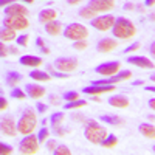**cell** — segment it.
<instances>
[{"label":"cell","instance_id":"obj_10","mask_svg":"<svg viewBox=\"0 0 155 155\" xmlns=\"http://www.w3.org/2000/svg\"><path fill=\"white\" fill-rule=\"evenodd\" d=\"M54 67L64 73H70L78 68V61L74 58H58L54 61Z\"/></svg>","mask_w":155,"mask_h":155},{"label":"cell","instance_id":"obj_41","mask_svg":"<svg viewBox=\"0 0 155 155\" xmlns=\"http://www.w3.org/2000/svg\"><path fill=\"white\" fill-rule=\"evenodd\" d=\"M0 109H2V110H6L8 109V101L3 96H0Z\"/></svg>","mask_w":155,"mask_h":155},{"label":"cell","instance_id":"obj_22","mask_svg":"<svg viewBox=\"0 0 155 155\" xmlns=\"http://www.w3.org/2000/svg\"><path fill=\"white\" fill-rule=\"evenodd\" d=\"M22 79H23V76H22L20 73H17V71H8V73H6V78H5L6 85H9V87H12V88H14Z\"/></svg>","mask_w":155,"mask_h":155},{"label":"cell","instance_id":"obj_26","mask_svg":"<svg viewBox=\"0 0 155 155\" xmlns=\"http://www.w3.org/2000/svg\"><path fill=\"white\" fill-rule=\"evenodd\" d=\"M101 121L106 123V124H110V126H123L124 124V121L120 118V116H113V115H102Z\"/></svg>","mask_w":155,"mask_h":155},{"label":"cell","instance_id":"obj_7","mask_svg":"<svg viewBox=\"0 0 155 155\" xmlns=\"http://www.w3.org/2000/svg\"><path fill=\"white\" fill-rule=\"evenodd\" d=\"M28 19L27 17H17V16H6L3 19V27H9L16 31H22L28 28Z\"/></svg>","mask_w":155,"mask_h":155},{"label":"cell","instance_id":"obj_8","mask_svg":"<svg viewBox=\"0 0 155 155\" xmlns=\"http://www.w3.org/2000/svg\"><path fill=\"white\" fill-rule=\"evenodd\" d=\"M132 78V71L129 70H123V71H118V74H113V76H104V79H98V81H93L92 84L93 85H98V84H116V82H123V81H127Z\"/></svg>","mask_w":155,"mask_h":155},{"label":"cell","instance_id":"obj_12","mask_svg":"<svg viewBox=\"0 0 155 155\" xmlns=\"http://www.w3.org/2000/svg\"><path fill=\"white\" fill-rule=\"evenodd\" d=\"M88 6L95 9L96 12H107V11L113 9L115 0H90Z\"/></svg>","mask_w":155,"mask_h":155},{"label":"cell","instance_id":"obj_33","mask_svg":"<svg viewBox=\"0 0 155 155\" xmlns=\"http://www.w3.org/2000/svg\"><path fill=\"white\" fill-rule=\"evenodd\" d=\"M48 135H50V130H48L47 127H42L41 130H39V135H37V138H39V141H41V143H44V141H47Z\"/></svg>","mask_w":155,"mask_h":155},{"label":"cell","instance_id":"obj_28","mask_svg":"<svg viewBox=\"0 0 155 155\" xmlns=\"http://www.w3.org/2000/svg\"><path fill=\"white\" fill-rule=\"evenodd\" d=\"M64 120H65V115H64L62 112H56L50 116V123L53 127H58V126H62Z\"/></svg>","mask_w":155,"mask_h":155},{"label":"cell","instance_id":"obj_32","mask_svg":"<svg viewBox=\"0 0 155 155\" xmlns=\"http://www.w3.org/2000/svg\"><path fill=\"white\" fill-rule=\"evenodd\" d=\"M53 153H54V155H70V153H71V150H70L67 146L61 144V146H58V147L53 150Z\"/></svg>","mask_w":155,"mask_h":155},{"label":"cell","instance_id":"obj_24","mask_svg":"<svg viewBox=\"0 0 155 155\" xmlns=\"http://www.w3.org/2000/svg\"><path fill=\"white\" fill-rule=\"evenodd\" d=\"M0 37H2V42H11L17 39V34H16V30H12L9 27H3L2 31H0Z\"/></svg>","mask_w":155,"mask_h":155},{"label":"cell","instance_id":"obj_52","mask_svg":"<svg viewBox=\"0 0 155 155\" xmlns=\"http://www.w3.org/2000/svg\"><path fill=\"white\" fill-rule=\"evenodd\" d=\"M149 79H150L152 82H155V74H150V78H149Z\"/></svg>","mask_w":155,"mask_h":155},{"label":"cell","instance_id":"obj_49","mask_svg":"<svg viewBox=\"0 0 155 155\" xmlns=\"http://www.w3.org/2000/svg\"><path fill=\"white\" fill-rule=\"evenodd\" d=\"M67 2H68L70 5H76V3H79L81 0H67Z\"/></svg>","mask_w":155,"mask_h":155},{"label":"cell","instance_id":"obj_47","mask_svg":"<svg viewBox=\"0 0 155 155\" xmlns=\"http://www.w3.org/2000/svg\"><path fill=\"white\" fill-rule=\"evenodd\" d=\"M36 44H37L39 47H41V48H42V47H45V45H44V42H42V39H41V37H37V41H36Z\"/></svg>","mask_w":155,"mask_h":155},{"label":"cell","instance_id":"obj_4","mask_svg":"<svg viewBox=\"0 0 155 155\" xmlns=\"http://www.w3.org/2000/svg\"><path fill=\"white\" fill-rule=\"evenodd\" d=\"M88 36V30L87 27L81 23H70L64 30V37L70 39V41H85V37Z\"/></svg>","mask_w":155,"mask_h":155},{"label":"cell","instance_id":"obj_48","mask_svg":"<svg viewBox=\"0 0 155 155\" xmlns=\"http://www.w3.org/2000/svg\"><path fill=\"white\" fill-rule=\"evenodd\" d=\"M155 5V0H146V6H152Z\"/></svg>","mask_w":155,"mask_h":155},{"label":"cell","instance_id":"obj_17","mask_svg":"<svg viewBox=\"0 0 155 155\" xmlns=\"http://www.w3.org/2000/svg\"><path fill=\"white\" fill-rule=\"evenodd\" d=\"M25 92H27V95L33 99H39L47 93L45 88L42 85H39V84H27L25 85Z\"/></svg>","mask_w":155,"mask_h":155},{"label":"cell","instance_id":"obj_2","mask_svg":"<svg viewBox=\"0 0 155 155\" xmlns=\"http://www.w3.org/2000/svg\"><path fill=\"white\" fill-rule=\"evenodd\" d=\"M112 33L115 37H120L123 39V41H126V39H130L135 36L137 33V28H135V25L126 19V17H118L115 20V25H113V28H112Z\"/></svg>","mask_w":155,"mask_h":155},{"label":"cell","instance_id":"obj_46","mask_svg":"<svg viewBox=\"0 0 155 155\" xmlns=\"http://www.w3.org/2000/svg\"><path fill=\"white\" fill-rule=\"evenodd\" d=\"M147 104H149V107H150L152 110H155V98L149 99V102H147Z\"/></svg>","mask_w":155,"mask_h":155},{"label":"cell","instance_id":"obj_1","mask_svg":"<svg viewBox=\"0 0 155 155\" xmlns=\"http://www.w3.org/2000/svg\"><path fill=\"white\" fill-rule=\"evenodd\" d=\"M107 130L104 126H101L98 121H87V126L84 129V137L87 138V141L93 144H101L104 138L107 137Z\"/></svg>","mask_w":155,"mask_h":155},{"label":"cell","instance_id":"obj_31","mask_svg":"<svg viewBox=\"0 0 155 155\" xmlns=\"http://www.w3.org/2000/svg\"><path fill=\"white\" fill-rule=\"evenodd\" d=\"M27 96H28L27 92H23V90H20L17 87H14L11 90V98H14V99H25Z\"/></svg>","mask_w":155,"mask_h":155},{"label":"cell","instance_id":"obj_9","mask_svg":"<svg viewBox=\"0 0 155 155\" xmlns=\"http://www.w3.org/2000/svg\"><path fill=\"white\" fill-rule=\"evenodd\" d=\"M121 68V62H116V61H112V62H104L98 65L95 68V71L98 74H102V76H113L120 71Z\"/></svg>","mask_w":155,"mask_h":155},{"label":"cell","instance_id":"obj_51","mask_svg":"<svg viewBox=\"0 0 155 155\" xmlns=\"http://www.w3.org/2000/svg\"><path fill=\"white\" fill-rule=\"evenodd\" d=\"M135 85H143L144 84V81H137V82H134Z\"/></svg>","mask_w":155,"mask_h":155},{"label":"cell","instance_id":"obj_42","mask_svg":"<svg viewBox=\"0 0 155 155\" xmlns=\"http://www.w3.org/2000/svg\"><path fill=\"white\" fill-rule=\"evenodd\" d=\"M50 104H59V99H58V96H54V95H50Z\"/></svg>","mask_w":155,"mask_h":155},{"label":"cell","instance_id":"obj_39","mask_svg":"<svg viewBox=\"0 0 155 155\" xmlns=\"http://www.w3.org/2000/svg\"><path fill=\"white\" fill-rule=\"evenodd\" d=\"M8 50H9V48H6L5 42H2V45H0V56H2V58H6V56H8V53H9Z\"/></svg>","mask_w":155,"mask_h":155},{"label":"cell","instance_id":"obj_29","mask_svg":"<svg viewBox=\"0 0 155 155\" xmlns=\"http://www.w3.org/2000/svg\"><path fill=\"white\" fill-rule=\"evenodd\" d=\"M96 14H98V12H96L95 9H92L88 5L84 6V8H81V11H79V16L84 17V19H95Z\"/></svg>","mask_w":155,"mask_h":155},{"label":"cell","instance_id":"obj_36","mask_svg":"<svg viewBox=\"0 0 155 155\" xmlns=\"http://www.w3.org/2000/svg\"><path fill=\"white\" fill-rule=\"evenodd\" d=\"M73 48L78 50V51H82V50L87 48V42H85V41H76V42L73 44Z\"/></svg>","mask_w":155,"mask_h":155},{"label":"cell","instance_id":"obj_6","mask_svg":"<svg viewBox=\"0 0 155 155\" xmlns=\"http://www.w3.org/2000/svg\"><path fill=\"white\" fill-rule=\"evenodd\" d=\"M115 17L107 14V16H99V17H95L92 19V27L98 31H109L113 28V25H115Z\"/></svg>","mask_w":155,"mask_h":155},{"label":"cell","instance_id":"obj_15","mask_svg":"<svg viewBox=\"0 0 155 155\" xmlns=\"http://www.w3.org/2000/svg\"><path fill=\"white\" fill-rule=\"evenodd\" d=\"M116 47H118V42L115 41V39H110V37H106V39H101L96 45V50L99 53H110L113 51Z\"/></svg>","mask_w":155,"mask_h":155},{"label":"cell","instance_id":"obj_43","mask_svg":"<svg viewBox=\"0 0 155 155\" xmlns=\"http://www.w3.org/2000/svg\"><path fill=\"white\" fill-rule=\"evenodd\" d=\"M47 147L50 149V150H54V147H56V143L53 140H50V141H47Z\"/></svg>","mask_w":155,"mask_h":155},{"label":"cell","instance_id":"obj_18","mask_svg":"<svg viewBox=\"0 0 155 155\" xmlns=\"http://www.w3.org/2000/svg\"><path fill=\"white\" fill-rule=\"evenodd\" d=\"M107 102L112 106V107H116V109H126L129 106V99L127 96L124 95H115V96H110L107 99Z\"/></svg>","mask_w":155,"mask_h":155},{"label":"cell","instance_id":"obj_16","mask_svg":"<svg viewBox=\"0 0 155 155\" xmlns=\"http://www.w3.org/2000/svg\"><path fill=\"white\" fill-rule=\"evenodd\" d=\"M127 62L132 64V65H137L140 68H153V62H150V59L144 58V56H129L127 58Z\"/></svg>","mask_w":155,"mask_h":155},{"label":"cell","instance_id":"obj_44","mask_svg":"<svg viewBox=\"0 0 155 155\" xmlns=\"http://www.w3.org/2000/svg\"><path fill=\"white\" fill-rule=\"evenodd\" d=\"M11 3H14L12 0H0V5H2V8H6L8 5H11Z\"/></svg>","mask_w":155,"mask_h":155},{"label":"cell","instance_id":"obj_50","mask_svg":"<svg viewBox=\"0 0 155 155\" xmlns=\"http://www.w3.org/2000/svg\"><path fill=\"white\" fill-rule=\"evenodd\" d=\"M124 8H126V9H134V5H130V3H126V5H124Z\"/></svg>","mask_w":155,"mask_h":155},{"label":"cell","instance_id":"obj_21","mask_svg":"<svg viewBox=\"0 0 155 155\" xmlns=\"http://www.w3.org/2000/svg\"><path fill=\"white\" fill-rule=\"evenodd\" d=\"M45 31H47L50 36H58V34L62 33V23L58 22V20L48 22V23H45Z\"/></svg>","mask_w":155,"mask_h":155},{"label":"cell","instance_id":"obj_14","mask_svg":"<svg viewBox=\"0 0 155 155\" xmlns=\"http://www.w3.org/2000/svg\"><path fill=\"white\" fill-rule=\"evenodd\" d=\"M3 12L6 16H17V17H27L28 16V9L27 6H23L20 3H11L6 8H3Z\"/></svg>","mask_w":155,"mask_h":155},{"label":"cell","instance_id":"obj_54","mask_svg":"<svg viewBox=\"0 0 155 155\" xmlns=\"http://www.w3.org/2000/svg\"><path fill=\"white\" fill-rule=\"evenodd\" d=\"M152 152H153V153H155V146H153V147H152Z\"/></svg>","mask_w":155,"mask_h":155},{"label":"cell","instance_id":"obj_25","mask_svg":"<svg viewBox=\"0 0 155 155\" xmlns=\"http://www.w3.org/2000/svg\"><path fill=\"white\" fill-rule=\"evenodd\" d=\"M138 130L143 134V137L146 138H155V126L149 124V123H143L138 126Z\"/></svg>","mask_w":155,"mask_h":155},{"label":"cell","instance_id":"obj_3","mask_svg":"<svg viewBox=\"0 0 155 155\" xmlns=\"http://www.w3.org/2000/svg\"><path fill=\"white\" fill-rule=\"evenodd\" d=\"M37 120H36V113L31 109H27L23 112V115L20 116V120L17 121V130L22 135H28L33 134V130L36 129Z\"/></svg>","mask_w":155,"mask_h":155},{"label":"cell","instance_id":"obj_37","mask_svg":"<svg viewBox=\"0 0 155 155\" xmlns=\"http://www.w3.org/2000/svg\"><path fill=\"white\" fill-rule=\"evenodd\" d=\"M0 153H3V155H9V153H12V147L9 146V144H5V143H0Z\"/></svg>","mask_w":155,"mask_h":155},{"label":"cell","instance_id":"obj_23","mask_svg":"<svg viewBox=\"0 0 155 155\" xmlns=\"http://www.w3.org/2000/svg\"><path fill=\"white\" fill-rule=\"evenodd\" d=\"M28 76L31 78V79L39 81V82H47V81L51 79V74H48L47 71H42V70H31Z\"/></svg>","mask_w":155,"mask_h":155},{"label":"cell","instance_id":"obj_27","mask_svg":"<svg viewBox=\"0 0 155 155\" xmlns=\"http://www.w3.org/2000/svg\"><path fill=\"white\" fill-rule=\"evenodd\" d=\"M84 106H87L85 99H74V101H67L65 106H64V109L65 110H73V109H81Z\"/></svg>","mask_w":155,"mask_h":155},{"label":"cell","instance_id":"obj_53","mask_svg":"<svg viewBox=\"0 0 155 155\" xmlns=\"http://www.w3.org/2000/svg\"><path fill=\"white\" fill-rule=\"evenodd\" d=\"M22 2H25V3H33L34 0H22Z\"/></svg>","mask_w":155,"mask_h":155},{"label":"cell","instance_id":"obj_40","mask_svg":"<svg viewBox=\"0 0 155 155\" xmlns=\"http://www.w3.org/2000/svg\"><path fill=\"white\" fill-rule=\"evenodd\" d=\"M36 109L41 112V113H45V112L48 110V106H47V104H42V102H37V104H36Z\"/></svg>","mask_w":155,"mask_h":155},{"label":"cell","instance_id":"obj_5","mask_svg":"<svg viewBox=\"0 0 155 155\" xmlns=\"http://www.w3.org/2000/svg\"><path fill=\"white\" fill-rule=\"evenodd\" d=\"M39 144H41L39 138L36 135H33V134H28L27 137L20 141L19 152L20 153H25V155H34L39 150Z\"/></svg>","mask_w":155,"mask_h":155},{"label":"cell","instance_id":"obj_34","mask_svg":"<svg viewBox=\"0 0 155 155\" xmlns=\"http://www.w3.org/2000/svg\"><path fill=\"white\" fill-rule=\"evenodd\" d=\"M28 39H30L28 34H22V36H19V37L16 39V42H17V45H20V47H27V45H28Z\"/></svg>","mask_w":155,"mask_h":155},{"label":"cell","instance_id":"obj_19","mask_svg":"<svg viewBox=\"0 0 155 155\" xmlns=\"http://www.w3.org/2000/svg\"><path fill=\"white\" fill-rule=\"evenodd\" d=\"M19 62L22 64V65H25V67H33V68H36V67H39V65L42 64V59L39 58V56L25 54V56H22V58L19 59Z\"/></svg>","mask_w":155,"mask_h":155},{"label":"cell","instance_id":"obj_11","mask_svg":"<svg viewBox=\"0 0 155 155\" xmlns=\"http://www.w3.org/2000/svg\"><path fill=\"white\" fill-rule=\"evenodd\" d=\"M115 90V87H113V84H98V85H90V87H85L82 92L85 93V95H95V96H98V95H102V93H109V92H113Z\"/></svg>","mask_w":155,"mask_h":155},{"label":"cell","instance_id":"obj_38","mask_svg":"<svg viewBox=\"0 0 155 155\" xmlns=\"http://www.w3.org/2000/svg\"><path fill=\"white\" fill-rule=\"evenodd\" d=\"M140 48V42H134L132 45H129L126 50H124V53H132V51H137Z\"/></svg>","mask_w":155,"mask_h":155},{"label":"cell","instance_id":"obj_20","mask_svg":"<svg viewBox=\"0 0 155 155\" xmlns=\"http://www.w3.org/2000/svg\"><path fill=\"white\" fill-rule=\"evenodd\" d=\"M58 16V12L54 9H42L41 12H39V22H42V23H48V22H53Z\"/></svg>","mask_w":155,"mask_h":155},{"label":"cell","instance_id":"obj_30","mask_svg":"<svg viewBox=\"0 0 155 155\" xmlns=\"http://www.w3.org/2000/svg\"><path fill=\"white\" fill-rule=\"evenodd\" d=\"M116 143H118V138H116L115 135H107L104 138V141L101 143V146H104V147H115Z\"/></svg>","mask_w":155,"mask_h":155},{"label":"cell","instance_id":"obj_35","mask_svg":"<svg viewBox=\"0 0 155 155\" xmlns=\"http://www.w3.org/2000/svg\"><path fill=\"white\" fill-rule=\"evenodd\" d=\"M64 99H67V101L79 99V93H78V92H65V93H64Z\"/></svg>","mask_w":155,"mask_h":155},{"label":"cell","instance_id":"obj_13","mask_svg":"<svg viewBox=\"0 0 155 155\" xmlns=\"http://www.w3.org/2000/svg\"><path fill=\"white\" fill-rule=\"evenodd\" d=\"M2 132L6 137H16L19 134L17 130V123L14 121L12 116H6V118L2 120Z\"/></svg>","mask_w":155,"mask_h":155},{"label":"cell","instance_id":"obj_45","mask_svg":"<svg viewBox=\"0 0 155 155\" xmlns=\"http://www.w3.org/2000/svg\"><path fill=\"white\" fill-rule=\"evenodd\" d=\"M149 53H150V56H152V58H155V42H152V44H150Z\"/></svg>","mask_w":155,"mask_h":155}]
</instances>
